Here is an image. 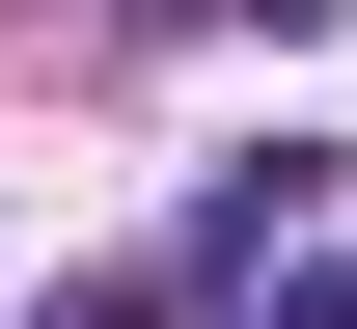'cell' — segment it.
Masks as SVG:
<instances>
[{"label":"cell","mask_w":357,"mask_h":329,"mask_svg":"<svg viewBox=\"0 0 357 329\" xmlns=\"http://www.w3.org/2000/svg\"><path fill=\"white\" fill-rule=\"evenodd\" d=\"M165 329H357V275H330V247H275V275H220V302H165Z\"/></svg>","instance_id":"cell-1"},{"label":"cell","mask_w":357,"mask_h":329,"mask_svg":"<svg viewBox=\"0 0 357 329\" xmlns=\"http://www.w3.org/2000/svg\"><path fill=\"white\" fill-rule=\"evenodd\" d=\"M55 329H165V275H137V302H55Z\"/></svg>","instance_id":"cell-2"}]
</instances>
